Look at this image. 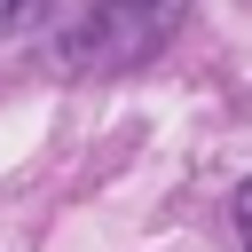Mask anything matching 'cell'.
Instances as JSON below:
<instances>
[{"mask_svg": "<svg viewBox=\"0 0 252 252\" xmlns=\"http://www.w3.org/2000/svg\"><path fill=\"white\" fill-rule=\"evenodd\" d=\"M228 213H236V244L252 252V181H236V205H228Z\"/></svg>", "mask_w": 252, "mask_h": 252, "instance_id": "7a4b0ae2", "label": "cell"}, {"mask_svg": "<svg viewBox=\"0 0 252 252\" xmlns=\"http://www.w3.org/2000/svg\"><path fill=\"white\" fill-rule=\"evenodd\" d=\"M39 8H47V0H0V32H16V24L39 16Z\"/></svg>", "mask_w": 252, "mask_h": 252, "instance_id": "3957f363", "label": "cell"}, {"mask_svg": "<svg viewBox=\"0 0 252 252\" xmlns=\"http://www.w3.org/2000/svg\"><path fill=\"white\" fill-rule=\"evenodd\" d=\"M181 16H189V0H87V16H71V32L55 39V63L79 79L142 71L181 32Z\"/></svg>", "mask_w": 252, "mask_h": 252, "instance_id": "6da1fadb", "label": "cell"}]
</instances>
